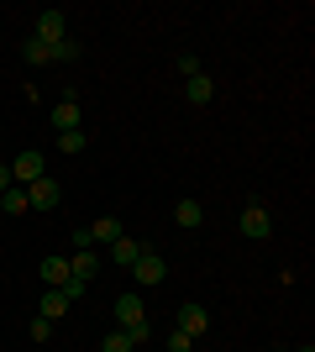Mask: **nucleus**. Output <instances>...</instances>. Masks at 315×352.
<instances>
[{"instance_id":"18","label":"nucleus","mask_w":315,"mask_h":352,"mask_svg":"<svg viewBox=\"0 0 315 352\" xmlns=\"http://www.w3.org/2000/svg\"><path fill=\"white\" fill-rule=\"evenodd\" d=\"M21 58H27V63H53V47H47V43H37V37H27Z\"/></svg>"},{"instance_id":"25","label":"nucleus","mask_w":315,"mask_h":352,"mask_svg":"<svg viewBox=\"0 0 315 352\" xmlns=\"http://www.w3.org/2000/svg\"><path fill=\"white\" fill-rule=\"evenodd\" d=\"M74 252H95V236H90V226H79V232H74Z\"/></svg>"},{"instance_id":"24","label":"nucleus","mask_w":315,"mask_h":352,"mask_svg":"<svg viewBox=\"0 0 315 352\" xmlns=\"http://www.w3.org/2000/svg\"><path fill=\"white\" fill-rule=\"evenodd\" d=\"M53 337V321H47V316H37V321H32V342H47Z\"/></svg>"},{"instance_id":"20","label":"nucleus","mask_w":315,"mask_h":352,"mask_svg":"<svg viewBox=\"0 0 315 352\" xmlns=\"http://www.w3.org/2000/svg\"><path fill=\"white\" fill-rule=\"evenodd\" d=\"M100 352H137V342L126 337V331H110V337L100 342Z\"/></svg>"},{"instance_id":"1","label":"nucleus","mask_w":315,"mask_h":352,"mask_svg":"<svg viewBox=\"0 0 315 352\" xmlns=\"http://www.w3.org/2000/svg\"><path fill=\"white\" fill-rule=\"evenodd\" d=\"M116 331H126V337L142 347V342L152 337V326H148V305H142V294H121L116 300Z\"/></svg>"},{"instance_id":"19","label":"nucleus","mask_w":315,"mask_h":352,"mask_svg":"<svg viewBox=\"0 0 315 352\" xmlns=\"http://www.w3.org/2000/svg\"><path fill=\"white\" fill-rule=\"evenodd\" d=\"M84 142H90L84 132H58V153H69V158H74V153H84Z\"/></svg>"},{"instance_id":"4","label":"nucleus","mask_w":315,"mask_h":352,"mask_svg":"<svg viewBox=\"0 0 315 352\" xmlns=\"http://www.w3.org/2000/svg\"><path fill=\"white\" fill-rule=\"evenodd\" d=\"M21 190H27V206L32 210H53V206H58V200H63V190H58V179H32V184H21Z\"/></svg>"},{"instance_id":"23","label":"nucleus","mask_w":315,"mask_h":352,"mask_svg":"<svg viewBox=\"0 0 315 352\" xmlns=\"http://www.w3.org/2000/svg\"><path fill=\"white\" fill-rule=\"evenodd\" d=\"M179 74H184V79H195V74H205V69H200L195 53H179Z\"/></svg>"},{"instance_id":"10","label":"nucleus","mask_w":315,"mask_h":352,"mask_svg":"<svg viewBox=\"0 0 315 352\" xmlns=\"http://www.w3.org/2000/svg\"><path fill=\"white\" fill-rule=\"evenodd\" d=\"M69 279H74V274H69V258H58V252L43 258V284H47V289H63Z\"/></svg>"},{"instance_id":"11","label":"nucleus","mask_w":315,"mask_h":352,"mask_svg":"<svg viewBox=\"0 0 315 352\" xmlns=\"http://www.w3.org/2000/svg\"><path fill=\"white\" fill-rule=\"evenodd\" d=\"M69 274L84 279V284H95V274H100V252H74V258H69Z\"/></svg>"},{"instance_id":"21","label":"nucleus","mask_w":315,"mask_h":352,"mask_svg":"<svg viewBox=\"0 0 315 352\" xmlns=\"http://www.w3.org/2000/svg\"><path fill=\"white\" fill-rule=\"evenodd\" d=\"M195 347V337H189V331H179V326H174V331H168V352H189Z\"/></svg>"},{"instance_id":"22","label":"nucleus","mask_w":315,"mask_h":352,"mask_svg":"<svg viewBox=\"0 0 315 352\" xmlns=\"http://www.w3.org/2000/svg\"><path fill=\"white\" fill-rule=\"evenodd\" d=\"M63 294H69V305H79V300L90 294V284H84V279H69V284H63Z\"/></svg>"},{"instance_id":"13","label":"nucleus","mask_w":315,"mask_h":352,"mask_svg":"<svg viewBox=\"0 0 315 352\" xmlns=\"http://www.w3.org/2000/svg\"><path fill=\"white\" fill-rule=\"evenodd\" d=\"M90 236H95V248H110V242H116V236H126V226H121L116 216H100L90 226Z\"/></svg>"},{"instance_id":"15","label":"nucleus","mask_w":315,"mask_h":352,"mask_svg":"<svg viewBox=\"0 0 315 352\" xmlns=\"http://www.w3.org/2000/svg\"><path fill=\"white\" fill-rule=\"evenodd\" d=\"M0 210H5V216H27V190H21V184H11V190L0 195Z\"/></svg>"},{"instance_id":"26","label":"nucleus","mask_w":315,"mask_h":352,"mask_svg":"<svg viewBox=\"0 0 315 352\" xmlns=\"http://www.w3.org/2000/svg\"><path fill=\"white\" fill-rule=\"evenodd\" d=\"M11 190V163H0V195Z\"/></svg>"},{"instance_id":"27","label":"nucleus","mask_w":315,"mask_h":352,"mask_svg":"<svg viewBox=\"0 0 315 352\" xmlns=\"http://www.w3.org/2000/svg\"><path fill=\"white\" fill-rule=\"evenodd\" d=\"M279 352H289V347H279Z\"/></svg>"},{"instance_id":"17","label":"nucleus","mask_w":315,"mask_h":352,"mask_svg":"<svg viewBox=\"0 0 315 352\" xmlns=\"http://www.w3.org/2000/svg\"><path fill=\"white\" fill-rule=\"evenodd\" d=\"M79 53H84V43H79V37H63V43H53V63H74Z\"/></svg>"},{"instance_id":"6","label":"nucleus","mask_w":315,"mask_h":352,"mask_svg":"<svg viewBox=\"0 0 315 352\" xmlns=\"http://www.w3.org/2000/svg\"><path fill=\"white\" fill-rule=\"evenodd\" d=\"M32 37H37V43H47V47L63 43V37H69V16H63V11H43V16H37V32H32Z\"/></svg>"},{"instance_id":"2","label":"nucleus","mask_w":315,"mask_h":352,"mask_svg":"<svg viewBox=\"0 0 315 352\" xmlns=\"http://www.w3.org/2000/svg\"><path fill=\"white\" fill-rule=\"evenodd\" d=\"M237 232L247 236V242H268V236H273V216H268V206H263V200H253V206L242 210Z\"/></svg>"},{"instance_id":"8","label":"nucleus","mask_w":315,"mask_h":352,"mask_svg":"<svg viewBox=\"0 0 315 352\" xmlns=\"http://www.w3.org/2000/svg\"><path fill=\"white\" fill-rule=\"evenodd\" d=\"M179 331L205 337V331H210V310H205V305H179Z\"/></svg>"},{"instance_id":"14","label":"nucleus","mask_w":315,"mask_h":352,"mask_svg":"<svg viewBox=\"0 0 315 352\" xmlns=\"http://www.w3.org/2000/svg\"><path fill=\"white\" fill-rule=\"evenodd\" d=\"M37 310H43L47 321H58L63 310H69V294H63V289H43V300H37Z\"/></svg>"},{"instance_id":"12","label":"nucleus","mask_w":315,"mask_h":352,"mask_svg":"<svg viewBox=\"0 0 315 352\" xmlns=\"http://www.w3.org/2000/svg\"><path fill=\"white\" fill-rule=\"evenodd\" d=\"M210 95H215V79H210V74H195V79H184V100H189V105H205Z\"/></svg>"},{"instance_id":"3","label":"nucleus","mask_w":315,"mask_h":352,"mask_svg":"<svg viewBox=\"0 0 315 352\" xmlns=\"http://www.w3.org/2000/svg\"><path fill=\"white\" fill-rule=\"evenodd\" d=\"M47 174V158H43V147H21L11 158V184H32V179H43Z\"/></svg>"},{"instance_id":"5","label":"nucleus","mask_w":315,"mask_h":352,"mask_svg":"<svg viewBox=\"0 0 315 352\" xmlns=\"http://www.w3.org/2000/svg\"><path fill=\"white\" fill-rule=\"evenodd\" d=\"M132 274H137V284H142V289H152V284H163V279H168V263L148 248V252H142V258L132 263Z\"/></svg>"},{"instance_id":"7","label":"nucleus","mask_w":315,"mask_h":352,"mask_svg":"<svg viewBox=\"0 0 315 352\" xmlns=\"http://www.w3.org/2000/svg\"><path fill=\"white\" fill-rule=\"evenodd\" d=\"M53 126H58V132H79V95H74V89L53 105Z\"/></svg>"},{"instance_id":"16","label":"nucleus","mask_w":315,"mask_h":352,"mask_svg":"<svg viewBox=\"0 0 315 352\" xmlns=\"http://www.w3.org/2000/svg\"><path fill=\"white\" fill-rule=\"evenodd\" d=\"M174 221H179V226H200V221H205V206H200V200H179V206H174Z\"/></svg>"},{"instance_id":"9","label":"nucleus","mask_w":315,"mask_h":352,"mask_svg":"<svg viewBox=\"0 0 315 352\" xmlns=\"http://www.w3.org/2000/svg\"><path fill=\"white\" fill-rule=\"evenodd\" d=\"M142 252H148V242H137V236H116V242H110V263L132 268L137 258H142Z\"/></svg>"}]
</instances>
